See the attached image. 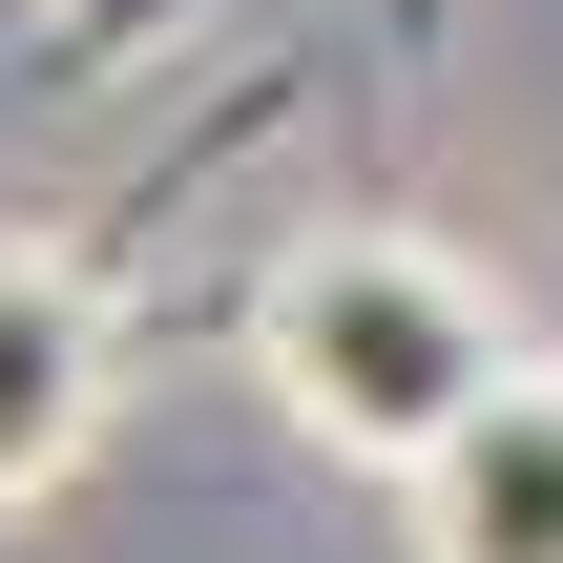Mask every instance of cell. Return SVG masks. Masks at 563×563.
<instances>
[{"instance_id":"6da1fadb","label":"cell","mask_w":563,"mask_h":563,"mask_svg":"<svg viewBox=\"0 0 563 563\" xmlns=\"http://www.w3.org/2000/svg\"><path fill=\"white\" fill-rule=\"evenodd\" d=\"M251 376H272L334 460L418 481V460L522 376V334H501V292H481L460 251H418V230H313V251L251 292Z\"/></svg>"},{"instance_id":"7a4b0ae2","label":"cell","mask_w":563,"mask_h":563,"mask_svg":"<svg viewBox=\"0 0 563 563\" xmlns=\"http://www.w3.org/2000/svg\"><path fill=\"white\" fill-rule=\"evenodd\" d=\"M397 501H418V563H563V376L522 355Z\"/></svg>"},{"instance_id":"3957f363","label":"cell","mask_w":563,"mask_h":563,"mask_svg":"<svg viewBox=\"0 0 563 563\" xmlns=\"http://www.w3.org/2000/svg\"><path fill=\"white\" fill-rule=\"evenodd\" d=\"M84 418H104V313L63 251H0V501H42L84 460Z\"/></svg>"},{"instance_id":"277c9868","label":"cell","mask_w":563,"mask_h":563,"mask_svg":"<svg viewBox=\"0 0 563 563\" xmlns=\"http://www.w3.org/2000/svg\"><path fill=\"white\" fill-rule=\"evenodd\" d=\"M146 21H188V0H63V42L104 63V42H146Z\"/></svg>"}]
</instances>
